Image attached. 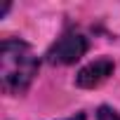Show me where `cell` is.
Segmentation results:
<instances>
[{"instance_id": "obj_3", "label": "cell", "mask_w": 120, "mask_h": 120, "mask_svg": "<svg viewBox=\"0 0 120 120\" xmlns=\"http://www.w3.org/2000/svg\"><path fill=\"white\" fill-rule=\"evenodd\" d=\"M115 71V64L111 61V59H94L92 64L82 66L75 75V85L82 87V90H94L99 87L101 82H106Z\"/></svg>"}, {"instance_id": "obj_1", "label": "cell", "mask_w": 120, "mask_h": 120, "mask_svg": "<svg viewBox=\"0 0 120 120\" xmlns=\"http://www.w3.org/2000/svg\"><path fill=\"white\" fill-rule=\"evenodd\" d=\"M3 85L10 92H24L33 75L38 73V59L31 54V47L21 40H5L3 42Z\"/></svg>"}, {"instance_id": "obj_5", "label": "cell", "mask_w": 120, "mask_h": 120, "mask_svg": "<svg viewBox=\"0 0 120 120\" xmlns=\"http://www.w3.org/2000/svg\"><path fill=\"white\" fill-rule=\"evenodd\" d=\"M64 120H87V118H85V113H78V115H73V118H64Z\"/></svg>"}, {"instance_id": "obj_4", "label": "cell", "mask_w": 120, "mask_h": 120, "mask_svg": "<svg viewBox=\"0 0 120 120\" xmlns=\"http://www.w3.org/2000/svg\"><path fill=\"white\" fill-rule=\"evenodd\" d=\"M97 120H120V113L115 108H111V106H99Z\"/></svg>"}, {"instance_id": "obj_2", "label": "cell", "mask_w": 120, "mask_h": 120, "mask_svg": "<svg viewBox=\"0 0 120 120\" xmlns=\"http://www.w3.org/2000/svg\"><path fill=\"white\" fill-rule=\"evenodd\" d=\"M87 38L82 33H75V31H68L64 33L61 38H56V42L45 52V59L49 64H59V66H68V64H75L78 59L85 56L87 52Z\"/></svg>"}]
</instances>
